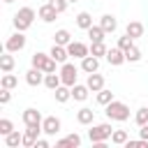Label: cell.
Wrapping results in <instances>:
<instances>
[{"instance_id": "26", "label": "cell", "mask_w": 148, "mask_h": 148, "mask_svg": "<svg viewBox=\"0 0 148 148\" xmlns=\"http://www.w3.org/2000/svg\"><path fill=\"white\" fill-rule=\"evenodd\" d=\"M14 65H16V62H14V56H12L9 51H7L5 56H0V69H2V72H12Z\"/></svg>"}, {"instance_id": "18", "label": "cell", "mask_w": 148, "mask_h": 148, "mask_svg": "<svg viewBox=\"0 0 148 148\" xmlns=\"http://www.w3.org/2000/svg\"><path fill=\"white\" fill-rule=\"evenodd\" d=\"M125 32H127L132 39L143 37V23H141V21H130V23H127V28H125Z\"/></svg>"}, {"instance_id": "31", "label": "cell", "mask_w": 148, "mask_h": 148, "mask_svg": "<svg viewBox=\"0 0 148 148\" xmlns=\"http://www.w3.org/2000/svg\"><path fill=\"white\" fill-rule=\"evenodd\" d=\"M111 141H113L116 146H123V143H127V132H125V130H113V134H111Z\"/></svg>"}, {"instance_id": "29", "label": "cell", "mask_w": 148, "mask_h": 148, "mask_svg": "<svg viewBox=\"0 0 148 148\" xmlns=\"http://www.w3.org/2000/svg\"><path fill=\"white\" fill-rule=\"evenodd\" d=\"M109 102H113V92H111V90H106V88H102V90H97V104H102V106H106Z\"/></svg>"}, {"instance_id": "5", "label": "cell", "mask_w": 148, "mask_h": 148, "mask_svg": "<svg viewBox=\"0 0 148 148\" xmlns=\"http://www.w3.org/2000/svg\"><path fill=\"white\" fill-rule=\"evenodd\" d=\"M76 76H79V69H76V65H72V62H65L62 67H60V79H62V83L65 86H74L76 83Z\"/></svg>"}, {"instance_id": "37", "label": "cell", "mask_w": 148, "mask_h": 148, "mask_svg": "<svg viewBox=\"0 0 148 148\" xmlns=\"http://www.w3.org/2000/svg\"><path fill=\"white\" fill-rule=\"evenodd\" d=\"M51 2H53V5H56V9H58V12H60V14H62V12H65V9H67V5H69V0H51Z\"/></svg>"}, {"instance_id": "19", "label": "cell", "mask_w": 148, "mask_h": 148, "mask_svg": "<svg viewBox=\"0 0 148 148\" xmlns=\"http://www.w3.org/2000/svg\"><path fill=\"white\" fill-rule=\"evenodd\" d=\"M76 120H79L81 125H90V123L95 120V111H92V109H88V106H83V109H79V111H76Z\"/></svg>"}, {"instance_id": "2", "label": "cell", "mask_w": 148, "mask_h": 148, "mask_svg": "<svg viewBox=\"0 0 148 148\" xmlns=\"http://www.w3.org/2000/svg\"><path fill=\"white\" fill-rule=\"evenodd\" d=\"M32 21H35V9H32V7H21V9L14 14V28L21 30V32H25V30L32 25Z\"/></svg>"}, {"instance_id": "12", "label": "cell", "mask_w": 148, "mask_h": 148, "mask_svg": "<svg viewBox=\"0 0 148 148\" xmlns=\"http://www.w3.org/2000/svg\"><path fill=\"white\" fill-rule=\"evenodd\" d=\"M42 130H44V134H49V136L58 134V132H60V118H56V116H46L44 123H42Z\"/></svg>"}, {"instance_id": "24", "label": "cell", "mask_w": 148, "mask_h": 148, "mask_svg": "<svg viewBox=\"0 0 148 148\" xmlns=\"http://www.w3.org/2000/svg\"><path fill=\"white\" fill-rule=\"evenodd\" d=\"M86 32H88V37H90V42H104V35H106L102 25H90V28H88Z\"/></svg>"}, {"instance_id": "30", "label": "cell", "mask_w": 148, "mask_h": 148, "mask_svg": "<svg viewBox=\"0 0 148 148\" xmlns=\"http://www.w3.org/2000/svg\"><path fill=\"white\" fill-rule=\"evenodd\" d=\"M53 37H56V42H53V44H62V46H67V44L72 42V35H69L67 30H56V35H53Z\"/></svg>"}, {"instance_id": "36", "label": "cell", "mask_w": 148, "mask_h": 148, "mask_svg": "<svg viewBox=\"0 0 148 148\" xmlns=\"http://www.w3.org/2000/svg\"><path fill=\"white\" fill-rule=\"evenodd\" d=\"M9 132H14V125H12V120H9V118H2V120H0V134H2V136H7Z\"/></svg>"}, {"instance_id": "7", "label": "cell", "mask_w": 148, "mask_h": 148, "mask_svg": "<svg viewBox=\"0 0 148 148\" xmlns=\"http://www.w3.org/2000/svg\"><path fill=\"white\" fill-rule=\"evenodd\" d=\"M58 14H60V12L56 9V5H53V2H44V5L39 7V18H42L44 23H53Z\"/></svg>"}, {"instance_id": "40", "label": "cell", "mask_w": 148, "mask_h": 148, "mask_svg": "<svg viewBox=\"0 0 148 148\" xmlns=\"http://www.w3.org/2000/svg\"><path fill=\"white\" fill-rule=\"evenodd\" d=\"M35 148H49V141L46 139H37L35 141Z\"/></svg>"}, {"instance_id": "13", "label": "cell", "mask_w": 148, "mask_h": 148, "mask_svg": "<svg viewBox=\"0 0 148 148\" xmlns=\"http://www.w3.org/2000/svg\"><path fill=\"white\" fill-rule=\"evenodd\" d=\"M23 123H25V127H32V125H42L44 118L37 109H25L23 111Z\"/></svg>"}, {"instance_id": "39", "label": "cell", "mask_w": 148, "mask_h": 148, "mask_svg": "<svg viewBox=\"0 0 148 148\" xmlns=\"http://www.w3.org/2000/svg\"><path fill=\"white\" fill-rule=\"evenodd\" d=\"M139 136L148 141V123H146V125H141V130H139Z\"/></svg>"}, {"instance_id": "22", "label": "cell", "mask_w": 148, "mask_h": 148, "mask_svg": "<svg viewBox=\"0 0 148 148\" xmlns=\"http://www.w3.org/2000/svg\"><path fill=\"white\" fill-rule=\"evenodd\" d=\"M53 95H56V102H60V104H65V102H67V99L72 97V88L62 83V86H58V88L53 90Z\"/></svg>"}, {"instance_id": "20", "label": "cell", "mask_w": 148, "mask_h": 148, "mask_svg": "<svg viewBox=\"0 0 148 148\" xmlns=\"http://www.w3.org/2000/svg\"><path fill=\"white\" fill-rule=\"evenodd\" d=\"M44 86H46L49 90H56L58 86H62V79H60V74H58V72H49V74L44 76Z\"/></svg>"}, {"instance_id": "10", "label": "cell", "mask_w": 148, "mask_h": 148, "mask_svg": "<svg viewBox=\"0 0 148 148\" xmlns=\"http://www.w3.org/2000/svg\"><path fill=\"white\" fill-rule=\"evenodd\" d=\"M104 58H106V60H109V65H113V67H118V65L127 62V58H125V51H123L120 46H116V49H109Z\"/></svg>"}, {"instance_id": "33", "label": "cell", "mask_w": 148, "mask_h": 148, "mask_svg": "<svg viewBox=\"0 0 148 148\" xmlns=\"http://www.w3.org/2000/svg\"><path fill=\"white\" fill-rule=\"evenodd\" d=\"M125 58H127V62H139V60H141V51H139L136 46H130V49L125 51Z\"/></svg>"}, {"instance_id": "27", "label": "cell", "mask_w": 148, "mask_h": 148, "mask_svg": "<svg viewBox=\"0 0 148 148\" xmlns=\"http://www.w3.org/2000/svg\"><path fill=\"white\" fill-rule=\"evenodd\" d=\"M5 143H7V148H16L18 143H23V134H18V132L14 130V132H9V134L5 136Z\"/></svg>"}, {"instance_id": "25", "label": "cell", "mask_w": 148, "mask_h": 148, "mask_svg": "<svg viewBox=\"0 0 148 148\" xmlns=\"http://www.w3.org/2000/svg\"><path fill=\"white\" fill-rule=\"evenodd\" d=\"M76 25H79L81 30H88V28L92 25V16H90L88 12H81V14H76Z\"/></svg>"}, {"instance_id": "23", "label": "cell", "mask_w": 148, "mask_h": 148, "mask_svg": "<svg viewBox=\"0 0 148 148\" xmlns=\"http://www.w3.org/2000/svg\"><path fill=\"white\" fill-rule=\"evenodd\" d=\"M99 25L104 28V32H116V28H118V21H116L111 14H104V16L99 18Z\"/></svg>"}, {"instance_id": "14", "label": "cell", "mask_w": 148, "mask_h": 148, "mask_svg": "<svg viewBox=\"0 0 148 148\" xmlns=\"http://www.w3.org/2000/svg\"><path fill=\"white\" fill-rule=\"evenodd\" d=\"M49 53H51V58H53V60H58L60 65H65V62H67V58H69V51H67V46H62V44H53Z\"/></svg>"}, {"instance_id": "4", "label": "cell", "mask_w": 148, "mask_h": 148, "mask_svg": "<svg viewBox=\"0 0 148 148\" xmlns=\"http://www.w3.org/2000/svg\"><path fill=\"white\" fill-rule=\"evenodd\" d=\"M56 65H58V60H53L51 58V53H35L32 56V67H39V69H44L46 74L49 72H56Z\"/></svg>"}, {"instance_id": "17", "label": "cell", "mask_w": 148, "mask_h": 148, "mask_svg": "<svg viewBox=\"0 0 148 148\" xmlns=\"http://www.w3.org/2000/svg\"><path fill=\"white\" fill-rule=\"evenodd\" d=\"M86 86H88L92 92H97V90H102V88H104V76H102V74H97V72H92V74H88Z\"/></svg>"}, {"instance_id": "38", "label": "cell", "mask_w": 148, "mask_h": 148, "mask_svg": "<svg viewBox=\"0 0 148 148\" xmlns=\"http://www.w3.org/2000/svg\"><path fill=\"white\" fill-rule=\"evenodd\" d=\"M12 99V92H9V88H2V92H0V104H7Z\"/></svg>"}, {"instance_id": "3", "label": "cell", "mask_w": 148, "mask_h": 148, "mask_svg": "<svg viewBox=\"0 0 148 148\" xmlns=\"http://www.w3.org/2000/svg\"><path fill=\"white\" fill-rule=\"evenodd\" d=\"M111 134H113L111 123H99V125H92V127L88 130V139H90L92 143L106 141V139H111Z\"/></svg>"}, {"instance_id": "35", "label": "cell", "mask_w": 148, "mask_h": 148, "mask_svg": "<svg viewBox=\"0 0 148 148\" xmlns=\"http://www.w3.org/2000/svg\"><path fill=\"white\" fill-rule=\"evenodd\" d=\"M118 46H120V49H123V51H127V49H130V46H134V39H132V37H130V35H127V32H125V35H123V37H118Z\"/></svg>"}, {"instance_id": "1", "label": "cell", "mask_w": 148, "mask_h": 148, "mask_svg": "<svg viewBox=\"0 0 148 148\" xmlns=\"http://www.w3.org/2000/svg\"><path fill=\"white\" fill-rule=\"evenodd\" d=\"M106 118L109 120H118V123H125L127 118H130V106L125 104V102H118V99H113V102H109L106 104Z\"/></svg>"}, {"instance_id": "16", "label": "cell", "mask_w": 148, "mask_h": 148, "mask_svg": "<svg viewBox=\"0 0 148 148\" xmlns=\"http://www.w3.org/2000/svg\"><path fill=\"white\" fill-rule=\"evenodd\" d=\"M79 146H81V136L76 132L65 136V139H60V141H56V148H79Z\"/></svg>"}, {"instance_id": "15", "label": "cell", "mask_w": 148, "mask_h": 148, "mask_svg": "<svg viewBox=\"0 0 148 148\" xmlns=\"http://www.w3.org/2000/svg\"><path fill=\"white\" fill-rule=\"evenodd\" d=\"M81 69L86 72V74H92V72H97L99 69V58L97 56H86V58H81Z\"/></svg>"}, {"instance_id": "32", "label": "cell", "mask_w": 148, "mask_h": 148, "mask_svg": "<svg viewBox=\"0 0 148 148\" xmlns=\"http://www.w3.org/2000/svg\"><path fill=\"white\" fill-rule=\"evenodd\" d=\"M106 46H104V42H92V46H90V53L92 56H97V58H102V56H106Z\"/></svg>"}, {"instance_id": "41", "label": "cell", "mask_w": 148, "mask_h": 148, "mask_svg": "<svg viewBox=\"0 0 148 148\" xmlns=\"http://www.w3.org/2000/svg\"><path fill=\"white\" fill-rule=\"evenodd\" d=\"M2 2H7V5H9V2H14V0H2Z\"/></svg>"}, {"instance_id": "6", "label": "cell", "mask_w": 148, "mask_h": 148, "mask_svg": "<svg viewBox=\"0 0 148 148\" xmlns=\"http://www.w3.org/2000/svg\"><path fill=\"white\" fill-rule=\"evenodd\" d=\"M23 46H25V35H23L21 30H16V32H14V35H12V37L5 42V49H7L9 53H16V51H21Z\"/></svg>"}, {"instance_id": "28", "label": "cell", "mask_w": 148, "mask_h": 148, "mask_svg": "<svg viewBox=\"0 0 148 148\" xmlns=\"http://www.w3.org/2000/svg\"><path fill=\"white\" fill-rule=\"evenodd\" d=\"M0 86L12 90V88H16V86H18V79H16L14 74H9V72H5V74H2V81H0Z\"/></svg>"}, {"instance_id": "34", "label": "cell", "mask_w": 148, "mask_h": 148, "mask_svg": "<svg viewBox=\"0 0 148 148\" xmlns=\"http://www.w3.org/2000/svg\"><path fill=\"white\" fill-rule=\"evenodd\" d=\"M134 120H136V125H139V127H141V125H146V123H148V106H141V109L136 111Z\"/></svg>"}, {"instance_id": "21", "label": "cell", "mask_w": 148, "mask_h": 148, "mask_svg": "<svg viewBox=\"0 0 148 148\" xmlns=\"http://www.w3.org/2000/svg\"><path fill=\"white\" fill-rule=\"evenodd\" d=\"M88 92H90V88H88V86H81V83H74V86H72V97H74L76 102L88 99Z\"/></svg>"}, {"instance_id": "8", "label": "cell", "mask_w": 148, "mask_h": 148, "mask_svg": "<svg viewBox=\"0 0 148 148\" xmlns=\"http://www.w3.org/2000/svg\"><path fill=\"white\" fill-rule=\"evenodd\" d=\"M39 132H44V130H42V125L25 127V134H23V146H25V148H35V141L39 139Z\"/></svg>"}, {"instance_id": "42", "label": "cell", "mask_w": 148, "mask_h": 148, "mask_svg": "<svg viewBox=\"0 0 148 148\" xmlns=\"http://www.w3.org/2000/svg\"><path fill=\"white\" fill-rule=\"evenodd\" d=\"M69 2H79V0H69Z\"/></svg>"}, {"instance_id": "11", "label": "cell", "mask_w": 148, "mask_h": 148, "mask_svg": "<svg viewBox=\"0 0 148 148\" xmlns=\"http://www.w3.org/2000/svg\"><path fill=\"white\" fill-rule=\"evenodd\" d=\"M44 76H46V72H44V69L32 67V69H28V72H25V83H28V86H39V83H44Z\"/></svg>"}, {"instance_id": "9", "label": "cell", "mask_w": 148, "mask_h": 148, "mask_svg": "<svg viewBox=\"0 0 148 148\" xmlns=\"http://www.w3.org/2000/svg\"><path fill=\"white\" fill-rule=\"evenodd\" d=\"M67 51H69V56L72 58H86V56H90V49L83 44V42H69L67 44Z\"/></svg>"}]
</instances>
